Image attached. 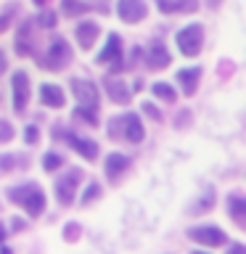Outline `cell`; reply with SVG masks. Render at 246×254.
Masks as SVG:
<instances>
[{
    "mask_svg": "<svg viewBox=\"0 0 246 254\" xmlns=\"http://www.w3.org/2000/svg\"><path fill=\"white\" fill-rule=\"evenodd\" d=\"M8 198H11L13 204H21L32 217H37V214L45 209V193L40 190V186H35V183L11 188V190H8Z\"/></svg>",
    "mask_w": 246,
    "mask_h": 254,
    "instance_id": "obj_1",
    "label": "cell"
},
{
    "mask_svg": "<svg viewBox=\"0 0 246 254\" xmlns=\"http://www.w3.org/2000/svg\"><path fill=\"white\" fill-rule=\"evenodd\" d=\"M201 43H204V29L201 24H190V27L180 29L178 32V48L183 56H198L201 51Z\"/></svg>",
    "mask_w": 246,
    "mask_h": 254,
    "instance_id": "obj_2",
    "label": "cell"
},
{
    "mask_svg": "<svg viewBox=\"0 0 246 254\" xmlns=\"http://www.w3.org/2000/svg\"><path fill=\"white\" fill-rule=\"evenodd\" d=\"M79 180H82V172L79 170H66L59 180H56V198H59L61 204H71L77 196Z\"/></svg>",
    "mask_w": 246,
    "mask_h": 254,
    "instance_id": "obj_3",
    "label": "cell"
},
{
    "mask_svg": "<svg viewBox=\"0 0 246 254\" xmlns=\"http://www.w3.org/2000/svg\"><path fill=\"white\" fill-rule=\"evenodd\" d=\"M71 59V51L66 45L63 37H56L51 40V48H48V56H45V69H63Z\"/></svg>",
    "mask_w": 246,
    "mask_h": 254,
    "instance_id": "obj_4",
    "label": "cell"
},
{
    "mask_svg": "<svg viewBox=\"0 0 246 254\" xmlns=\"http://www.w3.org/2000/svg\"><path fill=\"white\" fill-rule=\"evenodd\" d=\"M190 241L196 244H204V246H222L225 244V233L214 225H201V228H190L188 230Z\"/></svg>",
    "mask_w": 246,
    "mask_h": 254,
    "instance_id": "obj_5",
    "label": "cell"
},
{
    "mask_svg": "<svg viewBox=\"0 0 246 254\" xmlns=\"http://www.w3.org/2000/svg\"><path fill=\"white\" fill-rule=\"evenodd\" d=\"M111 127H122L124 138L130 143H140L143 140V125H140L138 114H124L119 119H111Z\"/></svg>",
    "mask_w": 246,
    "mask_h": 254,
    "instance_id": "obj_6",
    "label": "cell"
},
{
    "mask_svg": "<svg viewBox=\"0 0 246 254\" xmlns=\"http://www.w3.org/2000/svg\"><path fill=\"white\" fill-rule=\"evenodd\" d=\"M71 90H74V98L79 101V106H90L98 109V87L87 79H71Z\"/></svg>",
    "mask_w": 246,
    "mask_h": 254,
    "instance_id": "obj_7",
    "label": "cell"
},
{
    "mask_svg": "<svg viewBox=\"0 0 246 254\" xmlns=\"http://www.w3.org/2000/svg\"><path fill=\"white\" fill-rule=\"evenodd\" d=\"M98 61L101 64H111L114 71L122 69V40H119V35H109V43L98 53Z\"/></svg>",
    "mask_w": 246,
    "mask_h": 254,
    "instance_id": "obj_8",
    "label": "cell"
},
{
    "mask_svg": "<svg viewBox=\"0 0 246 254\" xmlns=\"http://www.w3.org/2000/svg\"><path fill=\"white\" fill-rule=\"evenodd\" d=\"M11 87H13V109L21 114L27 109V101H29V77L24 71H16L11 79Z\"/></svg>",
    "mask_w": 246,
    "mask_h": 254,
    "instance_id": "obj_9",
    "label": "cell"
},
{
    "mask_svg": "<svg viewBox=\"0 0 246 254\" xmlns=\"http://www.w3.org/2000/svg\"><path fill=\"white\" fill-rule=\"evenodd\" d=\"M146 3L143 0H119L117 3V13H119V19L122 21H130V24H135V21H140L143 16H146Z\"/></svg>",
    "mask_w": 246,
    "mask_h": 254,
    "instance_id": "obj_10",
    "label": "cell"
},
{
    "mask_svg": "<svg viewBox=\"0 0 246 254\" xmlns=\"http://www.w3.org/2000/svg\"><path fill=\"white\" fill-rule=\"evenodd\" d=\"M156 5L164 13H180V11L193 13L198 8V0H156Z\"/></svg>",
    "mask_w": 246,
    "mask_h": 254,
    "instance_id": "obj_11",
    "label": "cell"
},
{
    "mask_svg": "<svg viewBox=\"0 0 246 254\" xmlns=\"http://www.w3.org/2000/svg\"><path fill=\"white\" fill-rule=\"evenodd\" d=\"M66 140L71 143V148H74L79 156H85V159H87V162H93V159H98V146H95L93 140L77 138V135H66Z\"/></svg>",
    "mask_w": 246,
    "mask_h": 254,
    "instance_id": "obj_12",
    "label": "cell"
},
{
    "mask_svg": "<svg viewBox=\"0 0 246 254\" xmlns=\"http://www.w3.org/2000/svg\"><path fill=\"white\" fill-rule=\"evenodd\" d=\"M198 77H201V69L193 66V69H180L178 71V82L183 85V93L185 95H193L196 93V85H198Z\"/></svg>",
    "mask_w": 246,
    "mask_h": 254,
    "instance_id": "obj_13",
    "label": "cell"
},
{
    "mask_svg": "<svg viewBox=\"0 0 246 254\" xmlns=\"http://www.w3.org/2000/svg\"><path fill=\"white\" fill-rule=\"evenodd\" d=\"M95 37H98V24H95V21L77 24V43L82 48H90L95 43Z\"/></svg>",
    "mask_w": 246,
    "mask_h": 254,
    "instance_id": "obj_14",
    "label": "cell"
},
{
    "mask_svg": "<svg viewBox=\"0 0 246 254\" xmlns=\"http://www.w3.org/2000/svg\"><path fill=\"white\" fill-rule=\"evenodd\" d=\"M148 66L151 69H164L170 66V53H167V48L162 43H154L148 51Z\"/></svg>",
    "mask_w": 246,
    "mask_h": 254,
    "instance_id": "obj_15",
    "label": "cell"
},
{
    "mask_svg": "<svg viewBox=\"0 0 246 254\" xmlns=\"http://www.w3.org/2000/svg\"><path fill=\"white\" fill-rule=\"evenodd\" d=\"M127 164H130V159L122 156V154H111L106 159V175H109V180H117L119 175H122L127 170Z\"/></svg>",
    "mask_w": 246,
    "mask_h": 254,
    "instance_id": "obj_16",
    "label": "cell"
},
{
    "mask_svg": "<svg viewBox=\"0 0 246 254\" xmlns=\"http://www.w3.org/2000/svg\"><path fill=\"white\" fill-rule=\"evenodd\" d=\"M40 98H43L45 106H53V109L63 106V93H61V87H56V85H43L40 87Z\"/></svg>",
    "mask_w": 246,
    "mask_h": 254,
    "instance_id": "obj_17",
    "label": "cell"
},
{
    "mask_svg": "<svg viewBox=\"0 0 246 254\" xmlns=\"http://www.w3.org/2000/svg\"><path fill=\"white\" fill-rule=\"evenodd\" d=\"M29 29H32V24L27 21L24 27L19 29V35H16V53L19 56H29L32 53V45H29Z\"/></svg>",
    "mask_w": 246,
    "mask_h": 254,
    "instance_id": "obj_18",
    "label": "cell"
},
{
    "mask_svg": "<svg viewBox=\"0 0 246 254\" xmlns=\"http://www.w3.org/2000/svg\"><path fill=\"white\" fill-rule=\"evenodd\" d=\"M106 90L111 95V101H117V103H127V98H130V90L124 87V82H117V79H109Z\"/></svg>",
    "mask_w": 246,
    "mask_h": 254,
    "instance_id": "obj_19",
    "label": "cell"
},
{
    "mask_svg": "<svg viewBox=\"0 0 246 254\" xmlns=\"http://www.w3.org/2000/svg\"><path fill=\"white\" fill-rule=\"evenodd\" d=\"M228 204H230V217H233L238 225H244V212H246V201L241 196H230L228 198Z\"/></svg>",
    "mask_w": 246,
    "mask_h": 254,
    "instance_id": "obj_20",
    "label": "cell"
},
{
    "mask_svg": "<svg viewBox=\"0 0 246 254\" xmlns=\"http://www.w3.org/2000/svg\"><path fill=\"white\" fill-rule=\"evenodd\" d=\"M151 90H154L156 98H162V101H167V103H175V98H178V93H175L167 82H154V87H151Z\"/></svg>",
    "mask_w": 246,
    "mask_h": 254,
    "instance_id": "obj_21",
    "label": "cell"
},
{
    "mask_svg": "<svg viewBox=\"0 0 246 254\" xmlns=\"http://www.w3.org/2000/svg\"><path fill=\"white\" fill-rule=\"evenodd\" d=\"M61 164H63V162H61V156H59V154H48V156L43 159V167H45L48 172H56Z\"/></svg>",
    "mask_w": 246,
    "mask_h": 254,
    "instance_id": "obj_22",
    "label": "cell"
},
{
    "mask_svg": "<svg viewBox=\"0 0 246 254\" xmlns=\"http://www.w3.org/2000/svg\"><path fill=\"white\" fill-rule=\"evenodd\" d=\"M77 114L85 117L87 122H98V109H90V106H77Z\"/></svg>",
    "mask_w": 246,
    "mask_h": 254,
    "instance_id": "obj_23",
    "label": "cell"
},
{
    "mask_svg": "<svg viewBox=\"0 0 246 254\" xmlns=\"http://www.w3.org/2000/svg\"><path fill=\"white\" fill-rule=\"evenodd\" d=\"M63 11H66L69 16H74V13H85L87 8L82 3H74V0H63Z\"/></svg>",
    "mask_w": 246,
    "mask_h": 254,
    "instance_id": "obj_24",
    "label": "cell"
},
{
    "mask_svg": "<svg viewBox=\"0 0 246 254\" xmlns=\"http://www.w3.org/2000/svg\"><path fill=\"white\" fill-rule=\"evenodd\" d=\"M11 135H13V127L8 125V122H0V143L11 140Z\"/></svg>",
    "mask_w": 246,
    "mask_h": 254,
    "instance_id": "obj_25",
    "label": "cell"
},
{
    "mask_svg": "<svg viewBox=\"0 0 246 254\" xmlns=\"http://www.w3.org/2000/svg\"><path fill=\"white\" fill-rule=\"evenodd\" d=\"M98 193H101V188H98V183H93V186H90V188H87V193L82 196V204H90V201H93V198H95V196H98Z\"/></svg>",
    "mask_w": 246,
    "mask_h": 254,
    "instance_id": "obj_26",
    "label": "cell"
},
{
    "mask_svg": "<svg viewBox=\"0 0 246 254\" xmlns=\"http://www.w3.org/2000/svg\"><path fill=\"white\" fill-rule=\"evenodd\" d=\"M24 138H27V143H29V146H32V143H37V138H40L37 127H35V125H29V127H27V132H24Z\"/></svg>",
    "mask_w": 246,
    "mask_h": 254,
    "instance_id": "obj_27",
    "label": "cell"
},
{
    "mask_svg": "<svg viewBox=\"0 0 246 254\" xmlns=\"http://www.w3.org/2000/svg\"><path fill=\"white\" fill-rule=\"evenodd\" d=\"M13 11H16V5H13V8H5V13L0 16V32L8 29V21H11V13H13Z\"/></svg>",
    "mask_w": 246,
    "mask_h": 254,
    "instance_id": "obj_28",
    "label": "cell"
},
{
    "mask_svg": "<svg viewBox=\"0 0 246 254\" xmlns=\"http://www.w3.org/2000/svg\"><path fill=\"white\" fill-rule=\"evenodd\" d=\"M13 167H16V159L13 156H0V170H3V172L13 170Z\"/></svg>",
    "mask_w": 246,
    "mask_h": 254,
    "instance_id": "obj_29",
    "label": "cell"
},
{
    "mask_svg": "<svg viewBox=\"0 0 246 254\" xmlns=\"http://www.w3.org/2000/svg\"><path fill=\"white\" fill-rule=\"evenodd\" d=\"M143 111H146V114H148L151 119H156V122L162 119V114H159V109L154 106V103H143Z\"/></svg>",
    "mask_w": 246,
    "mask_h": 254,
    "instance_id": "obj_30",
    "label": "cell"
},
{
    "mask_svg": "<svg viewBox=\"0 0 246 254\" xmlns=\"http://www.w3.org/2000/svg\"><path fill=\"white\" fill-rule=\"evenodd\" d=\"M40 24H43V27H53V24H56V13L45 11L43 16H40Z\"/></svg>",
    "mask_w": 246,
    "mask_h": 254,
    "instance_id": "obj_31",
    "label": "cell"
},
{
    "mask_svg": "<svg viewBox=\"0 0 246 254\" xmlns=\"http://www.w3.org/2000/svg\"><path fill=\"white\" fill-rule=\"evenodd\" d=\"M77 236H79V225H74V222L66 225V241H74Z\"/></svg>",
    "mask_w": 246,
    "mask_h": 254,
    "instance_id": "obj_32",
    "label": "cell"
},
{
    "mask_svg": "<svg viewBox=\"0 0 246 254\" xmlns=\"http://www.w3.org/2000/svg\"><path fill=\"white\" fill-rule=\"evenodd\" d=\"M230 254H246V249L241 244H236V246H230Z\"/></svg>",
    "mask_w": 246,
    "mask_h": 254,
    "instance_id": "obj_33",
    "label": "cell"
},
{
    "mask_svg": "<svg viewBox=\"0 0 246 254\" xmlns=\"http://www.w3.org/2000/svg\"><path fill=\"white\" fill-rule=\"evenodd\" d=\"M3 71H5V56L0 53V74H3Z\"/></svg>",
    "mask_w": 246,
    "mask_h": 254,
    "instance_id": "obj_34",
    "label": "cell"
},
{
    "mask_svg": "<svg viewBox=\"0 0 246 254\" xmlns=\"http://www.w3.org/2000/svg\"><path fill=\"white\" fill-rule=\"evenodd\" d=\"M0 254H13L11 249H5V246H3V249H0Z\"/></svg>",
    "mask_w": 246,
    "mask_h": 254,
    "instance_id": "obj_35",
    "label": "cell"
},
{
    "mask_svg": "<svg viewBox=\"0 0 246 254\" xmlns=\"http://www.w3.org/2000/svg\"><path fill=\"white\" fill-rule=\"evenodd\" d=\"M3 238H5V230H3V225H0V241H3Z\"/></svg>",
    "mask_w": 246,
    "mask_h": 254,
    "instance_id": "obj_36",
    "label": "cell"
},
{
    "mask_svg": "<svg viewBox=\"0 0 246 254\" xmlns=\"http://www.w3.org/2000/svg\"><path fill=\"white\" fill-rule=\"evenodd\" d=\"M35 3H37V5H45V3H48V0H35Z\"/></svg>",
    "mask_w": 246,
    "mask_h": 254,
    "instance_id": "obj_37",
    "label": "cell"
},
{
    "mask_svg": "<svg viewBox=\"0 0 246 254\" xmlns=\"http://www.w3.org/2000/svg\"><path fill=\"white\" fill-rule=\"evenodd\" d=\"M193 254H204V252H193Z\"/></svg>",
    "mask_w": 246,
    "mask_h": 254,
    "instance_id": "obj_38",
    "label": "cell"
}]
</instances>
